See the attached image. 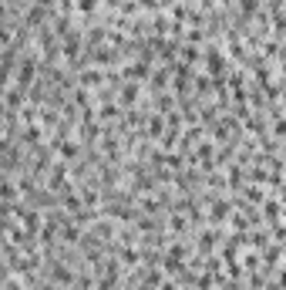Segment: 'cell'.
<instances>
[{
    "label": "cell",
    "instance_id": "6da1fadb",
    "mask_svg": "<svg viewBox=\"0 0 286 290\" xmlns=\"http://www.w3.org/2000/svg\"><path fill=\"white\" fill-rule=\"evenodd\" d=\"M202 61H206V75H209V78H226L229 57H226V51H222V47L206 44V54H202Z\"/></svg>",
    "mask_w": 286,
    "mask_h": 290
},
{
    "label": "cell",
    "instance_id": "7a4b0ae2",
    "mask_svg": "<svg viewBox=\"0 0 286 290\" xmlns=\"http://www.w3.org/2000/svg\"><path fill=\"white\" fill-rule=\"evenodd\" d=\"M142 81H121L118 85V105L121 108H132V105H138L142 101Z\"/></svg>",
    "mask_w": 286,
    "mask_h": 290
},
{
    "label": "cell",
    "instance_id": "3957f363",
    "mask_svg": "<svg viewBox=\"0 0 286 290\" xmlns=\"http://www.w3.org/2000/svg\"><path fill=\"white\" fill-rule=\"evenodd\" d=\"M229 212H232L229 202H226V199H216V202L209 206V223H212V226H216V223H226V220H229Z\"/></svg>",
    "mask_w": 286,
    "mask_h": 290
},
{
    "label": "cell",
    "instance_id": "277c9868",
    "mask_svg": "<svg viewBox=\"0 0 286 290\" xmlns=\"http://www.w3.org/2000/svg\"><path fill=\"white\" fill-rule=\"evenodd\" d=\"M162 290H182V287H178V283H172V280H165V283H162Z\"/></svg>",
    "mask_w": 286,
    "mask_h": 290
}]
</instances>
